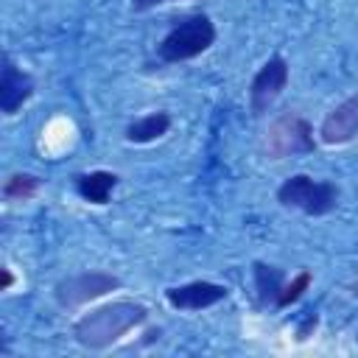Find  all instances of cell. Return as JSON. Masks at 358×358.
I'll list each match as a JSON object with an SVG mask.
<instances>
[{
  "mask_svg": "<svg viewBox=\"0 0 358 358\" xmlns=\"http://www.w3.org/2000/svg\"><path fill=\"white\" fill-rule=\"evenodd\" d=\"M288 78H291V70H288V62L282 56H271L252 78V87H249V109L252 115H263L271 109V103L282 95V90L288 87Z\"/></svg>",
  "mask_w": 358,
  "mask_h": 358,
  "instance_id": "cell-6",
  "label": "cell"
},
{
  "mask_svg": "<svg viewBox=\"0 0 358 358\" xmlns=\"http://www.w3.org/2000/svg\"><path fill=\"white\" fill-rule=\"evenodd\" d=\"M115 187H117V173L112 171H90L76 176V193L90 204H106Z\"/></svg>",
  "mask_w": 358,
  "mask_h": 358,
  "instance_id": "cell-10",
  "label": "cell"
},
{
  "mask_svg": "<svg viewBox=\"0 0 358 358\" xmlns=\"http://www.w3.org/2000/svg\"><path fill=\"white\" fill-rule=\"evenodd\" d=\"M117 288H120V277H115L109 271H81V274L59 280L53 288V296L62 308H78V305H87L109 291H117Z\"/></svg>",
  "mask_w": 358,
  "mask_h": 358,
  "instance_id": "cell-5",
  "label": "cell"
},
{
  "mask_svg": "<svg viewBox=\"0 0 358 358\" xmlns=\"http://www.w3.org/2000/svg\"><path fill=\"white\" fill-rule=\"evenodd\" d=\"M14 285V274H11V268H0V291H8Z\"/></svg>",
  "mask_w": 358,
  "mask_h": 358,
  "instance_id": "cell-16",
  "label": "cell"
},
{
  "mask_svg": "<svg viewBox=\"0 0 358 358\" xmlns=\"http://www.w3.org/2000/svg\"><path fill=\"white\" fill-rule=\"evenodd\" d=\"M39 185H42L39 176H34V173H11L3 182V199L6 201H28L36 196Z\"/></svg>",
  "mask_w": 358,
  "mask_h": 358,
  "instance_id": "cell-13",
  "label": "cell"
},
{
  "mask_svg": "<svg viewBox=\"0 0 358 358\" xmlns=\"http://www.w3.org/2000/svg\"><path fill=\"white\" fill-rule=\"evenodd\" d=\"M310 282H313V274L305 268V271H299L296 277H291L285 285H282V291H280V296H277V305L274 308H288V305H294V302H299L302 299V294L310 288Z\"/></svg>",
  "mask_w": 358,
  "mask_h": 358,
  "instance_id": "cell-14",
  "label": "cell"
},
{
  "mask_svg": "<svg viewBox=\"0 0 358 358\" xmlns=\"http://www.w3.org/2000/svg\"><path fill=\"white\" fill-rule=\"evenodd\" d=\"M159 3H165V0H131V8L134 11H148V8L159 6Z\"/></svg>",
  "mask_w": 358,
  "mask_h": 358,
  "instance_id": "cell-17",
  "label": "cell"
},
{
  "mask_svg": "<svg viewBox=\"0 0 358 358\" xmlns=\"http://www.w3.org/2000/svg\"><path fill=\"white\" fill-rule=\"evenodd\" d=\"M148 316V308L131 299H117L84 313L73 324V336L84 350H106L120 341L129 330L140 327Z\"/></svg>",
  "mask_w": 358,
  "mask_h": 358,
  "instance_id": "cell-1",
  "label": "cell"
},
{
  "mask_svg": "<svg viewBox=\"0 0 358 358\" xmlns=\"http://www.w3.org/2000/svg\"><path fill=\"white\" fill-rule=\"evenodd\" d=\"M31 95H34V78L25 70H20L8 56H3V70H0V112L3 115H17Z\"/></svg>",
  "mask_w": 358,
  "mask_h": 358,
  "instance_id": "cell-9",
  "label": "cell"
},
{
  "mask_svg": "<svg viewBox=\"0 0 358 358\" xmlns=\"http://www.w3.org/2000/svg\"><path fill=\"white\" fill-rule=\"evenodd\" d=\"M338 187L327 179H313L308 173H294L277 187V201L305 215H327L338 207Z\"/></svg>",
  "mask_w": 358,
  "mask_h": 358,
  "instance_id": "cell-3",
  "label": "cell"
},
{
  "mask_svg": "<svg viewBox=\"0 0 358 358\" xmlns=\"http://www.w3.org/2000/svg\"><path fill=\"white\" fill-rule=\"evenodd\" d=\"M355 137H358V95H350L324 115L319 126V140L324 145H344Z\"/></svg>",
  "mask_w": 358,
  "mask_h": 358,
  "instance_id": "cell-7",
  "label": "cell"
},
{
  "mask_svg": "<svg viewBox=\"0 0 358 358\" xmlns=\"http://www.w3.org/2000/svg\"><path fill=\"white\" fill-rule=\"evenodd\" d=\"M310 151H316L313 126L302 115L282 112L280 117L268 123L266 137H263V154L268 159H285V157L310 154Z\"/></svg>",
  "mask_w": 358,
  "mask_h": 358,
  "instance_id": "cell-4",
  "label": "cell"
},
{
  "mask_svg": "<svg viewBox=\"0 0 358 358\" xmlns=\"http://www.w3.org/2000/svg\"><path fill=\"white\" fill-rule=\"evenodd\" d=\"M227 294H229L227 285H218L210 280H193V282L168 288L165 299L176 310H204V308H213L221 299H227Z\"/></svg>",
  "mask_w": 358,
  "mask_h": 358,
  "instance_id": "cell-8",
  "label": "cell"
},
{
  "mask_svg": "<svg viewBox=\"0 0 358 358\" xmlns=\"http://www.w3.org/2000/svg\"><path fill=\"white\" fill-rule=\"evenodd\" d=\"M171 129V115L168 112H151L145 117H137L134 123L126 126V140L129 143H151Z\"/></svg>",
  "mask_w": 358,
  "mask_h": 358,
  "instance_id": "cell-12",
  "label": "cell"
},
{
  "mask_svg": "<svg viewBox=\"0 0 358 358\" xmlns=\"http://www.w3.org/2000/svg\"><path fill=\"white\" fill-rule=\"evenodd\" d=\"M213 42H215V25H213V20L207 14H190V17H185L182 22H176L162 36V42L157 45V56L162 62H168V64L187 62V59L201 56Z\"/></svg>",
  "mask_w": 358,
  "mask_h": 358,
  "instance_id": "cell-2",
  "label": "cell"
},
{
  "mask_svg": "<svg viewBox=\"0 0 358 358\" xmlns=\"http://www.w3.org/2000/svg\"><path fill=\"white\" fill-rule=\"evenodd\" d=\"M310 327H316V313H310V316H308V319L302 322V327L296 330V338H299V341H305V338H308V330H310Z\"/></svg>",
  "mask_w": 358,
  "mask_h": 358,
  "instance_id": "cell-15",
  "label": "cell"
},
{
  "mask_svg": "<svg viewBox=\"0 0 358 358\" xmlns=\"http://www.w3.org/2000/svg\"><path fill=\"white\" fill-rule=\"evenodd\" d=\"M252 274H255V291H257L260 305H277V296H280V291L285 285L282 268L255 260L252 263Z\"/></svg>",
  "mask_w": 358,
  "mask_h": 358,
  "instance_id": "cell-11",
  "label": "cell"
}]
</instances>
